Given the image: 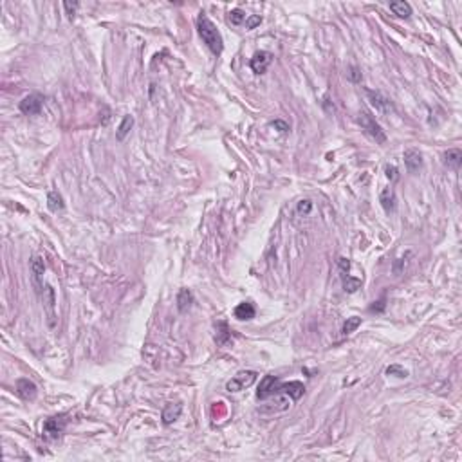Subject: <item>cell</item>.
<instances>
[{
  "mask_svg": "<svg viewBox=\"0 0 462 462\" xmlns=\"http://www.w3.org/2000/svg\"><path fill=\"white\" fill-rule=\"evenodd\" d=\"M235 318L240 321H247V320H253L256 314V309L255 305L251 304V302H242V304H238L237 307H235Z\"/></svg>",
  "mask_w": 462,
  "mask_h": 462,
  "instance_id": "5bb4252c",
  "label": "cell"
},
{
  "mask_svg": "<svg viewBox=\"0 0 462 462\" xmlns=\"http://www.w3.org/2000/svg\"><path fill=\"white\" fill-rule=\"evenodd\" d=\"M365 94H366V98H368L370 105L374 107L378 112H381V114H390V112H394V103H392L383 93L372 90V88H365Z\"/></svg>",
  "mask_w": 462,
  "mask_h": 462,
  "instance_id": "5b68a950",
  "label": "cell"
},
{
  "mask_svg": "<svg viewBox=\"0 0 462 462\" xmlns=\"http://www.w3.org/2000/svg\"><path fill=\"white\" fill-rule=\"evenodd\" d=\"M338 265H339V273H341V276H345V274H348V269H350V262H348V258H341L338 260Z\"/></svg>",
  "mask_w": 462,
  "mask_h": 462,
  "instance_id": "4dcf8cb0",
  "label": "cell"
},
{
  "mask_svg": "<svg viewBox=\"0 0 462 462\" xmlns=\"http://www.w3.org/2000/svg\"><path fill=\"white\" fill-rule=\"evenodd\" d=\"M385 175H387L392 182H396V180L399 179V170H397L394 164H387V166H385Z\"/></svg>",
  "mask_w": 462,
  "mask_h": 462,
  "instance_id": "4316f807",
  "label": "cell"
},
{
  "mask_svg": "<svg viewBox=\"0 0 462 462\" xmlns=\"http://www.w3.org/2000/svg\"><path fill=\"white\" fill-rule=\"evenodd\" d=\"M359 325H361V318H357V316H350V318H347V321H345V323H343V327H341V334H343V336H347V334H352L354 330H356Z\"/></svg>",
  "mask_w": 462,
  "mask_h": 462,
  "instance_id": "7402d4cb",
  "label": "cell"
},
{
  "mask_svg": "<svg viewBox=\"0 0 462 462\" xmlns=\"http://www.w3.org/2000/svg\"><path fill=\"white\" fill-rule=\"evenodd\" d=\"M192 304H194V295H192V291L182 287V289L177 293V309H179V313H186V311L192 307Z\"/></svg>",
  "mask_w": 462,
  "mask_h": 462,
  "instance_id": "2e32d148",
  "label": "cell"
},
{
  "mask_svg": "<svg viewBox=\"0 0 462 462\" xmlns=\"http://www.w3.org/2000/svg\"><path fill=\"white\" fill-rule=\"evenodd\" d=\"M311 210H313V203H311L309 199L300 201L298 206H296V212H298V215H304V217H307L309 213H311Z\"/></svg>",
  "mask_w": 462,
  "mask_h": 462,
  "instance_id": "d4e9b609",
  "label": "cell"
},
{
  "mask_svg": "<svg viewBox=\"0 0 462 462\" xmlns=\"http://www.w3.org/2000/svg\"><path fill=\"white\" fill-rule=\"evenodd\" d=\"M387 374L388 376H397V378L405 379V378H408V370H405L403 366H399V365H390L387 368Z\"/></svg>",
  "mask_w": 462,
  "mask_h": 462,
  "instance_id": "484cf974",
  "label": "cell"
},
{
  "mask_svg": "<svg viewBox=\"0 0 462 462\" xmlns=\"http://www.w3.org/2000/svg\"><path fill=\"white\" fill-rule=\"evenodd\" d=\"M274 394H287L293 401H298L300 397L305 394V387H304V383H300V381H289V383H282V381H280V383L276 385Z\"/></svg>",
  "mask_w": 462,
  "mask_h": 462,
  "instance_id": "9c48e42d",
  "label": "cell"
},
{
  "mask_svg": "<svg viewBox=\"0 0 462 462\" xmlns=\"http://www.w3.org/2000/svg\"><path fill=\"white\" fill-rule=\"evenodd\" d=\"M341 280H343V289L347 293H356L361 287V278H352L348 276V274H345V276H341Z\"/></svg>",
  "mask_w": 462,
  "mask_h": 462,
  "instance_id": "603a6c76",
  "label": "cell"
},
{
  "mask_svg": "<svg viewBox=\"0 0 462 462\" xmlns=\"http://www.w3.org/2000/svg\"><path fill=\"white\" fill-rule=\"evenodd\" d=\"M47 208L51 212H62L65 208V203H63V197L58 192H49L47 194Z\"/></svg>",
  "mask_w": 462,
  "mask_h": 462,
  "instance_id": "d6986e66",
  "label": "cell"
},
{
  "mask_svg": "<svg viewBox=\"0 0 462 462\" xmlns=\"http://www.w3.org/2000/svg\"><path fill=\"white\" fill-rule=\"evenodd\" d=\"M379 203H381V206H383V210L387 213H394L397 210L396 192H394L392 188L381 190V194H379Z\"/></svg>",
  "mask_w": 462,
  "mask_h": 462,
  "instance_id": "4fadbf2b",
  "label": "cell"
},
{
  "mask_svg": "<svg viewBox=\"0 0 462 462\" xmlns=\"http://www.w3.org/2000/svg\"><path fill=\"white\" fill-rule=\"evenodd\" d=\"M405 159V166L408 170V173H417L421 168H423V154L415 148H408L403 155Z\"/></svg>",
  "mask_w": 462,
  "mask_h": 462,
  "instance_id": "8fae6325",
  "label": "cell"
},
{
  "mask_svg": "<svg viewBox=\"0 0 462 462\" xmlns=\"http://www.w3.org/2000/svg\"><path fill=\"white\" fill-rule=\"evenodd\" d=\"M278 383H280L278 376H273V374L264 376V379L260 381V387H258V392H256V397L264 401V399H267L269 396H273L274 390H276V385Z\"/></svg>",
  "mask_w": 462,
  "mask_h": 462,
  "instance_id": "30bf717a",
  "label": "cell"
},
{
  "mask_svg": "<svg viewBox=\"0 0 462 462\" xmlns=\"http://www.w3.org/2000/svg\"><path fill=\"white\" fill-rule=\"evenodd\" d=\"M31 273H33V278H35L36 286L40 287V280H42V276H44V273H45V264L40 256H35V258L31 260Z\"/></svg>",
  "mask_w": 462,
  "mask_h": 462,
  "instance_id": "44dd1931",
  "label": "cell"
},
{
  "mask_svg": "<svg viewBox=\"0 0 462 462\" xmlns=\"http://www.w3.org/2000/svg\"><path fill=\"white\" fill-rule=\"evenodd\" d=\"M180 414H182V405L180 403H168V405H164L163 414H161L163 424L170 426V424L175 423L177 419L180 417Z\"/></svg>",
  "mask_w": 462,
  "mask_h": 462,
  "instance_id": "7c38bea8",
  "label": "cell"
},
{
  "mask_svg": "<svg viewBox=\"0 0 462 462\" xmlns=\"http://www.w3.org/2000/svg\"><path fill=\"white\" fill-rule=\"evenodd\" d=\"M390 11L396 15L397 18H405L408 20L412 17V6L405 0H396V2H390Z\"/></svg>",
  "mask_w": 462,
  "mask_h": 462,
  "instance_id": "9a60e30c",
  "label": "cell"
},
{
  "mask_svg": "<svg viewBox=\"0 0 462 462\" xmlns=\"http://www.w3.org/2000/svg\"><path fill=\"white\" fill-rule=\"evenodd\" d=\"M357 123L361 125V128H363L378 145H383V143L387 141V134H385V130L381 128V125H379L366 110H361L359 114H357Z\"/></svg>",
  "mask_w": 462,
  "mask_h": 462,
  "instance_id": "7a4b0ae2",
  "label": "cell"
},
{
  "mask_svg": "<svg viewBox=\"0 0 462 462\" xmlns=\"http://www.w3.org/2000/svg\"><path fill=\"white\" fill-rule=\"evenodd\" d=\"M215 341H217V345H220V347H224V345H228L229 341H231V330H229V327H228L226 321H219V323H217Z\"/></svg>",
  "mask_w": 462,
  "mask_h": 462,
  "instance_id": "e0dca14e",
  "label": "cell"
},
{
  "mask_svg": "<svg viewBox=\"0 0 462 462\" xmlns=\"http://www.w3.org/2000/svg\"><path fill=\"white\" fill-rule=\"evenodd\" d=\"M246 20H247V15L244 13L242 9H231V11H229V22L233 24V26H242Z\"/></svg>",
  "mask_w": 462,
  "mask_h": 462,
  "instance_id": "cb8c5ba5",
  "label": "cell"
},
{
  "mask_svg": "<svg viewBox=\"0 0 462 462\" xmlns=\"http://www.w3.org/2000/svg\"><path fill=\"white\" fill-rule=\"evenodd\" d=\"M20 112L26 116H38L42 112V107H44V96L40 94H29L20 102Z\"/></svg>",
  "mask_w": 462,
  "mask_h": 462,
  "instance_id": "52a82bcc",
  "label": "cell"
},
{
  "mask_svg": "<svg viewBox=\"0 0 462 462\" xmlns=\"http://www.w3.org/2000/svg\"><path fill=\"white\" fill-rule=\"evenodd\" d=\"M347 74H348V79H350V81H354V83H359L361 79H363V74H361V71L357 69V67H354V65L348 67Z\"/></svg>",
  "mask_w": 462,
  "mask_h": 462,
  "instance_id": "83f0119b",
  "label": "cell"
},
{
  "mask_svg": "<svg viewBox=\"0 0 462 462\" xmlns=\"http://www.w3.org/2000/svg\"><path fill=\"white\" fill-rule=\"evenodd\" d=\"M405 264H406V260H405V258H397L396 262H394V273L399 274V273H401V269L405 267Z\"/></svg>",
  "mask_w": 462,
  "mask_h": 462,
  "instance_id": "836d02e7",
  "label": "cell"
},
{
  "mask_svg": "<svg viewBox=\"0 0 462 462\" xmlns=\"http://www.w3.org/2000/svg\"><path fill=\"white\" fill-rule=\"evenodd\" d=\"M256 378H258V372H255V370H240V372H237V374L226 383V390L233 392V394L235 392H240V390H244V388L251 387V385L256 381Z\"/></svg>",
  "mask_w": 462,
  "mask_h": 462,
  "instance_id": "277c9868",
  "label": "cell"
},
{
  "mask_svg": "<svg viewBox=\"0 0 462 462\" xmlns=\"http://www.w3.org/2000/svg\"><path fill=\"white\" fill-rule=\"evenodd\" d=\"M273 60H274L273 53H269V51H256L253 54V58L249 60L251 71L255 72V74H264L269 69V65L273 63Z\"/></svg>",
  "mask_w": 462,
  "mask_h": 462,
  "instance_id": "8992f818",
  "label": "cell"
},
{
  "mask_svg": "<svg viewBox=\"0 0 462 462\" xmlns=\"http://www.w3.org/2000/svg\"><path fill=\"white\" fill-rule=\"evenodd\" d=\"M63 8H65V11H67V15H69V18H74V15H76V9L79 8V4L78 2H63Z\"/></svg>",
  "mask_w": 462,
  "mask_h": 462,
  "instance_id": "f546056e",
  "label": "cell"
},
{
  "mask_svg": "<svg viewBox=\"0 0 462 462\" xmlns=\"http://www.w3.org/2000/svg\"><path fill=\"white\" fill-rule=\"evenodd\" d=\"M462 163V152L458 148H451L448 152H444V164L448 168H453V170H458Z\"/></svg>",
  "mask_w": 462,
  "mask_h": 462,
  "instance_id": "ac0fdd59",
  "label": "cell"
},
{
  "mask_svg": "<svg viewBox=\"0 0 462 462\" xmlns=\"http://www.w3.org/2000/svg\"><path fill=\"white\" fill-rule=\"evenodd\" d=\"M132 127H134V118L132 116H125L123 121H121V125H119V128H118V132H116V139H118V141H123L125 137L130 134Z\"/></svg>",
  "mask_w": 462,
  "mask_h": 462,
  "instance_id": "ffe728a7",
  "label": "cell"
},
{
  "mask_svg": "<svg viewBox=\"0 0 462 462\" xmlns=\"http://www.w3.org/2000/svg\"><path fill=\"white\" fill-rule=\"evenodd\" d=\"M385 305H387V304H385V298H381V300H378V302H374V304L370 305L368 311H370V313H383Z\"/></svg>",
  "mask_w": 462,
  "mask_h": 462,
  "instance_id": "1f68e13d",
  "label": "cell"
},
{
  "mask_svg": "<svg viewBox=\"0 0 462 462\" xmlns=\"http://www.w3.org/2000/svg\"><path fill=\"white\" fill-rule=\"evenodd\" d=\"M17 396L24 401H35L38 396V387L33 383L31 379L20 378L17 381Z\"/></svg>",
  "mask_w": 462,
  "mask_h": 462,
  "instance_id": "ba28073f",
  "label": "cell"
},
{
  "mask_svg": "<svg viewBox=\"0 0 462 462\" xmlns=\"http://www.w3.org/2000/svg\"><path fill=\"white\" fill-rule=\"evenodd\" d=\"M244 24H246V29H255L256 26L262 24V17H258V15H251V17H247V20Z\"/></svg>",
  "mask_w": 462,
  "mask_h": 462,
  "instance_id": "f1b7e54d",
  "label": "cell"
},
{
  "mask_svg": "<svg viewBox=\"0 0 462 462\" xmlns=\"http://www.w3.org/2000/svg\"><path fill=\"white\" fill-rule=\"evenodd\" d=\"M271 127L278 128L280 132H287V130H289V125H287V123H284V121H280V119H276V121H273V123H271Z\"/></svg>",
  "mask_w": 462,
  "mask_h": 462,
  "instance_id": "d6a6232c",
  "label": "cell"
},
{
  "mask_svg": "<svg viewBox=\"0 0 462 462\" xmlns=\"http://www.w3.org/2000/svg\"><path fill=\"white\" fill-rule=\"evenodd\" d=\"M197 31L199 36L203 38V42L206 44V47L212 51L215 56H220L222 51H224V40H222V35L220 31L217 29L215 24L210 20L204 11H201L197 17Z\"/></svg>",
  "mask_w": 462,
  "mask_h": 462,
  "instance_id": "6da1fadb",
  "label": "cell"
},
{
  "mask_svg": "<svg viewBox=\"0 0 462 462\" xmlns=\"http://www.w3.org/2000/svg\"><path fill=\"white\" fill-rule=\"evenodd\" d=\"M69 423V414H58L53 417H47L44 421V428H42V433H44L45 439L54 440L58 437H62V433L65 431V426Z\"/></svg>",
  "mask_w": 462,
  "mask_h": 462,
  "instance_id": "3957f363",
  "label": "cell"
}]
</instances>
